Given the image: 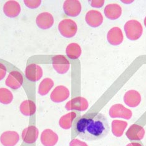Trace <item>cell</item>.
<instances>
[{
  "label": "cell",
  "mask_w": 146,
  "mask_h": 146,
  "mask_svg": "<svg viewBox=\"0 0 146 146\" xmlns=\"http://www.w3.org/2000/svg\"><path fill=\"white\" fill-rule=\"evenodd\" d=\"M75 129L79 137L88 141L104 138L110 130L108 119L102 113L83 115L76 122Z\"/></svg>",
  "instance_id": "1"
},
{
  "label": "cell",
  "mask_w": 146,
  "mask_h": 146,
  "mask_svg": "<svg viewBox=\"0 0 146 146\" xmlns=\"http://www.w3.org/2000/svg\"><path fill=\"white\" fill-rule=\"evenodd\" d=\"M124 31L126 36L129 39L135 41L141 37L143 33V28L140 22L135 19H132L125 24Z\"/></svg>",
  "instance_id": "2"
},
{
  "label": "cell",
  "mask_w": 146,
  "mask_h": 146,
  "mask_svg": "<svg viewBox=\"0 0 146 146\" xmlns=\"http://www.w3.org/2000/svg\"><path fill=\"white\" fill-rule=\"evenodd\" d=\"M58 29L61 35L65 38H70L76 35L78 31L76 23L70 19H64L59 23Z\"/></svg>",
  "instance_id": "3"
},
{
  "label": "cell",
  "mask_w": 146,
  "mask_h": 146,
  "mask_svg": "<svg viewBox=\"0 0 146 146\" xmlns=\"http://www.w3.org/2000/svg\"><path fill=\"white\" fill-rule=\"evenodd\" d=\"M52 63L54 70L61 74H65L70 68V62L65 56L62 55L53 56Z\"/></svg>",
  "instance_id": "4"
},
{
  "label": "cell",
  "mask_w": 146,
  "mask_h": 146,
  "mask_svg": "<svg viewBox=\"0 0 146 146\" xmlns=\"http://www.w3.org/2000/svg\"><path fill=\"white\" fill-rule=\"evenodd\" d=\"M109 115L112 118L130 119L132 116V111L121 104H114L109 109Z\"/></svg>",
  "instance_id": "5"
},
{
  "label": "cell",
  "mask_w": 146,
  "mask_h": 146,
  "mask_svg": "<svg viewBox=\"0 0 146 146\" xmlns=\"http://www.w3.org/2000/svg\"><path fill=\"white\" fill-rule=\"evenodd\" d=\"M89 107V103L87 99L83 97H76L69 101L66 104L65 108L68 111H84Z\"/></svg>",
  "instance_id": "6"
},
{
  "label": "cell",
  "mask_w": 146,
  "mask_h": 146,
  "mask_svg": "<svg viewBox=\"0 0 146 146\" xmlns=\"http://www.w3.org/2000/svg\"><path fill=\"white\" fill-rule=\"evenodd\" d=\"M63 9L66 15L76 17L81 13L82 6L80 1L78 0H67L63 4Z\"/></svg>",
  "instance_id": "7"
},
{
  "label": "cell",
  "mask_w": 146,
  "mask_h": 146,
  "mask_svg": "<svg viewBox=\"0 0 146 146\" xmlns=\"http://www.w3.org/2000/svg\"><path fill=\"white\" fill-rule=\"evenodd\" d=\"M23 83V76L20 72L17 71H12L9 74L5 81L6 85L14 90L20 88Z\"/></svg>",
  "instance_id": "8"
},
{
  "label": "cell",
  "mask_w": 146,
  "mask_h": 146,
  "mask_svg": "<svg viewBox=\"0 0 146 146\" xmlns=\"http://www.w3.org/2000/svg\"><path fill=\"white\" fill-rule=\"evenodd\" d=\"M70 95L69 89L64 86H58L54 88L50 95L51 101L59 103L66 101Z\"/></svg>",
  "instance_id": "9"
},
{
  "label": "cell",
  "mask_w": 146,
  "mask_h": 146,
  "mask_svg": "<svg viewBox=\"0 0 146 146\" xmlns=\"http://www.w3.org/2000/svg\"><path fill=\"white\" fill-rule=\"evenodd\" d=\"M42 69L39 65L31 64L26 68L25 75L29 81L36 82L39 81L42 76Z\"/></svg>",
  "instance_id": "10"
},
{
  "label": "cell",
  "mask_w": 146,
  "mask_h": 146,
  "mask_svg": "<svg viewBox=\"0 0 146 146\" xmlns=\"http://www.w3.org/2000/svg\"><path fill=\"white\" fill-rule=\"evenodd\" d=\"M36 25L42 29H48L54 24V18L48 12H43L39 14L36 19Z\"/></svg>",
  "instance_id": "11"
},
{
  "label": "cell",
  "mask_w": 146,
  "mask_h": 146,
  "mask_svg": "<svg viewBox=\"0 0 146 146\" xmlns=\"http://www.w3.org/2000/svg\"><path fill=\"white\" fill-rule=\"evenodd\" d=\"M144 129L138 124H132L126 132V136L131 141H141L144 138Z\"/></svg>",
  "instance_id": "12"
},
{
  "label": "cell",
  "mask_w": 146,
  "mask_h": 146,
  "mask_svg": "<svg viewBox=\"0 0 146 146\" xmlns=\"http://www.w3.org/2000/svg\"><path fill=\"white\" fill-rule=\"evenodd\" d=\"M41 142L44 146H54L58 142V135L50 129H46L41 134Z\"/></svg>",
  "instance_id": "13"
},
{
  "label": "cell",
  "mask_w": 146,
  "mask_h": 146,
  "mask_svg": "<svg viewBox=\"0 0 146 146\" xmlns=\"http://www.w3.org/2000/svg\"><path fill=\"white\" fill-rule=\"evenodd\" d=\"M86 21L92 28H97L103 23V16L101 13L96 10L89 11L86 15Z\"/></svg>",
  "instance_id": "14"
},
{
  "label": "cell",
  "mask_w": 146,
  "mask_h": 146,
  "mask_svg": "<svg viewBox=\"0 0 146 146\" xmlns=\"http://www.w3.org/2000/svg\"><path fill=\"white\" fill-rule=\"evenodd\" d=\"M38 137V129L34 125H29L22 132L23 141L25 143L33 144Z\"/></svg>",
  "instance_id": "15"
},
{
  "label": "cell",
  "mask_w": 146,
  "mask_h": 146,
  "mask_svg": "<svg viewBox=\"0 0 146 146\" xmlns=\"http://www.w3.org/2000/svg\"><path fill=\"white\" fill-rule=\"evenodd\" d=\"M19 141V135L16 131L4 132L0 137L1 143L4 146H15Z\"/></svg>",
  "instance_id": "16"
},
{
  "label": "cell",
  "mask_w": 146,
  "mask_h": 146,
  "mask_svg": "<svg viewBox=\"0 0 146 146\" xmlns=\"http://www.w3.org/2000/svg\"><path fill=\"white\" fill-rule=\"evenodd\" d=\"M125 104L131 108H135L140 104L141 102V96L135 90H130L125 92L124 96Z\"/></svg>",
  "instance_id": "17"
},
{
  "label": "cell",
  "mask_w": 146,
  "mask_h": 146,
  "mask_svg": "<svg viewBox=\"0 0 146 146\" xmlns=\"http://www.w3.org/2000/svg\"><path fill=\"white\" fill-rule=\"evenodd\" d=\"M107 39L108 42L113 46H118L123 41L124 36L121 29L119 27H114L109 31Z\"/></svg>",
  "instance_id": "18"
},
{
  "label": "cell",
  "mask_w": 146,
  "mask_h": 146,
  "mask_svg": "<svg viewBox=\"0 0 146 146\" xmlns=\"http://www.w3.org/2000/svg\"><path fill=\"white\" fill-rule=\"evenodd\" d=\"M3 12L9 18H15L21 12V6L16 1H8L3 6Z\"/></svg>",
  "instance_id": "19"
},
{
  "label": "cell",
  "mask_w": 146,
  "mask_h": 146,
  "mask_svg": "<svg viewBox=\"0 0 146 146\" xmlns=\"http://www.w3.org/2000/svg\"><path fill=\"white\" fill-rule=\"evenodd\" d=\"M104 14L109 19H117L120 18L122 15L121 6L116 3L108 5L104 8Z\"/></svg>",
  "instance_id": "20"
},
{
  "label": "cell",
  "mask_w": 146,
  "mask_h": 146,
  "mask_svg": "<svg viewBox=\"0 0 146 146\" xmlns=\"http://www.w3.org/2000/svg\"><path fill=\"white\" fill-rule=\"evenodd\" d=\"M19 109L21 113L26 116H33L36 112V104L31 100H26L22 102Z\"/></svg>",
  "instance_id": "21"
},
{
  "label": "cell",
  "mask_w": 146,
  "mask_h": 146,
  "mask_svg": "<svg viewBox=\"0 0 146 146\" xmlns=\"http://www.w3.org/2000/svg\"><path fill=\"white\" fill-rule=\"evenodd\" d=\"M112 132L115 137H120L124 134L127 122L120 120H114L112 122Z\"/></svg>",
  "instance_id": "22"
},
{
  "label": "cell",
  "mask_w": 146,
  "mask_h": 146,
  "mask_svg": "<svg viewBox=\"0 0 146 146\" xmlns=\"http://www.w3.org/2000/svg\"><path fill=\"white\" fill-rule=\"evenodd\" d=\"M76 113L72 111L62 115L59 121V124L60 127L64 129H69L72 127L73 121L76 117Z\"/></svg>",
  "instance_id": "23"
},
{
  "label": "cell",
  "mask_w": 146,
  "mask_h": 146,
  "mask_svg": "<svg viewBox=\"0 0 146 146\" xmlns=\"http://www.w3.org/2000/svg\"><path fill=\"white\" fill-rule=\"evenodd\" d=\"M66 52L69 58L76 59L80 57L82 53V49L81 46L78 43L72 42L67 46L66 49Z\"/></svg>",
  "instance_id": "24"
},
{
  "label": "cell",
  "mask_w": 146,
  "mask_h": 146,
  "mask_svg": "<svg viewBox=\"0 0 146 146\" xmlns=\"http://www.w3.org/2000/svg\"><path fill=\"white\" fill-rule=\"evenodd\" d=\"M54 86V81L51 78H45L39 85L38 93L41 96H46L49 93Z\"/></svg>",
  "instance_id": "25"
},
{
  "label": "cell",
  "mask_w": 146,
  "mask_h": 146,
  "mask_svg": "<svg viewBox=\"0 0 146 146\" xmlns=\"http://www.w3.org/2000/svg\"><path fill=\"white\" fill-rule=\"evenodd\" d=\"M13 100L12 92L6 88H0V102L3 104H9Z\"/></svg>",
  "instance_id": "26"
},
{
  "label": "cell",
  "mask_w": 146,
  "mask_h": 146,
  "mask_svg": "<svg viewBox=\"0 0 146 146\" xmlns=\"http://www.w3.org/2000/svg\"><path fill=\"white\" fill-rule=\"evenodd\" d=\"M24 3L28 8L35 9L41 5V0H25Z\"/></svg>",
  "instance_id": "27"
},
{
  "label": "cell",
  "mask_w": 146,
  "mask_h": 146,
  "mask_svg": "<svg viewBox=\"0 0 146 146\" xmlns=\"http://www.w3.org/2000/svg\"><path fill=\"white\" fill-rule=\"evenodd\" d=\"M69 146H88L86 142L79 140L78 139H74L70 142Z\"/></svg>",
  "instance_id": "28"
},
{
  "label": "cell",
  "mask_w": 146,
  "mask_h": 146,
  "mask_svg": "<svg viewBox=\"0 0 146 146\" xmlns=\"http://www.w3.org/2000/svg\"><path fill=\"white\" fill-rule=\"evenodd\" d=\"M105 1L104 0H98V1H96V0H92V1H89L90 5L94 8H101L102 6L104 5Z\"/></svg>",
  "instance_id": "29"
},
{
  "label": "cell",
  "mask_w": 146,
  "mask_h": 146,
  "mask_svg": "<svg viewBox=\"0 0 146 146\" xmlns=\"http://www.w3.org/2000/svg\"><path fill=\"white\" fill-rule=\"evenodd\" d=\"M6 72H7V70H6V68L5 65L0 63V81H1L2 79H4L6 76Z\"/></svg>",
  "instance_id": "30"
},
{
  "label": "cell",
  "mask_w": 146,
  "mask_h": 146,
  "mask_svg": "<svg viewBox=\"0 0 146 146\" xmlns=\"http://www.w3.org/2000/svg\"><path fill=\"white\" fill-rule=\"evenodd\" d=\"M126 146H142V145L139 143V142H131V143H129Z\"/></svg>",
  "instance_id": "31"
},
{
  "label": "cell",
  "mask_w": 146,
  "mask_h": 146,
  "mask_svg": "<svg viewBox=\"0 0 146 146\" xmlns=\"http://www.w3.org/2000/svg\"><path fill=\"white\" fill-rule=\"evenodd\" d=\"M144 25H145V27H146V16H145V19H144Z\"/></svg>",
  "instance_id": "32"
}]
</instances>
